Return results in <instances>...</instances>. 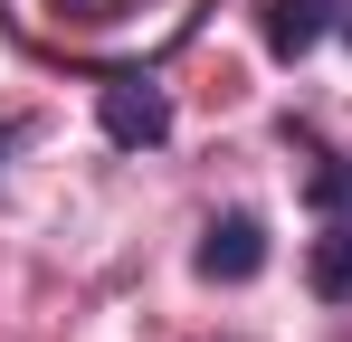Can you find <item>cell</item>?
<instances>
[{
    "label": "cell",
    "mask_w": 352,
    "mask_h": 342,
    "mask_svg": "<svg viewBox=\"0 0 352 342\" xmlns=\"http://www.w3.org/2000/svg\"><path fill=\"white\" fill-rule=\"evenodd\" d=\"M305 209H314V219H352V152H314V171H305Z\"/></svg>",
    "instance_id": "6"
},
{
    "label": "cell",
    "mask_w": 352,
    "mask_h": 342,
    "mask_svg": "<svg viewBox=\"0 0 352 342\" xmlns=\"http://www.w3.org/2000/svg\"><path fill=\"white\" fill-rule=\"evenodd\" d=\"M10 19L38 48L96 57L115 76V57H153V48H172V38H190L200 0H10Z\"/></svg>",
    "instance_id": "1"
},
{
    "label": "cell",
    "mask_w": 352,
    "mask_h": 342,
    "mask_svg": "<svg viewBox=\"0 0 352 342\" xmlns=\"http://www.w3.org/2000/svg\"><path fill=\"white\" fill-rule=\"evenodd\" d=\"M190 266L210 285H248L257 266H267V228L248 219V209H229V219H210L200 228V247H190Z\"/></svg>",
    "instance_id": "3"
},
{
    "label": "cell",
    "mask_w": 352,
    "mask_h": 342,
    "mask_svg": "<svg viewBox=\"0 0 352 342\" xmlns=\"http://www.w3.org/2000/svg\"><path fill=\"white\" fill-rule=\"evenodd\" d=\"M96 114H105V143H124V152L172 143V95H162L153 76H133V67H115V76L96 86Z\"/></svg>",
    "instance_id": "2"
},
{
    "label": "cell",
    "mask_w": 352,
    "mask_h": 342,
    "mask_svg": "<svg viewBox=\"0 0 352 342\" xmlns=\"http://www.w3.org/2000/svg\"><path fill=\"white\" fill-rule=\"evenodd\" d=\"M333 29H343V38H352V10H343V19H333Z\"/></svg>",
    "instance_id": "7"
},
{
    "label": "cell",
    "mask_w": 352,
    "mask_h": 342,
    "mask_svg": "<svg viewBox=\"0 0 352 342\" xmlns=\"http://www.w3.org/2000/svg\"><path fill=\"white\" fill-rule=\"evenodd\" d=\"M257 29H267V57H314L324 48V29H333V0H267L257 10Z\"/></svg>",
    "instance_id": "4"
},
{
    "label": "cell",
    "mask_w": 352,
    "mask_h": 342,
    "mask_svg": "<svg viewBox=\"0 0 352 342\" xmlns=\"http://www.w3.org/2000/svg\"><path fill=\"white\" fill-rule=\"evenodd\" d=\"M305 285H314L324 304H352V228H343V219L314 238V257H305Z\"/></svg>",
    "instance_id": "5"
}]
</instances>
